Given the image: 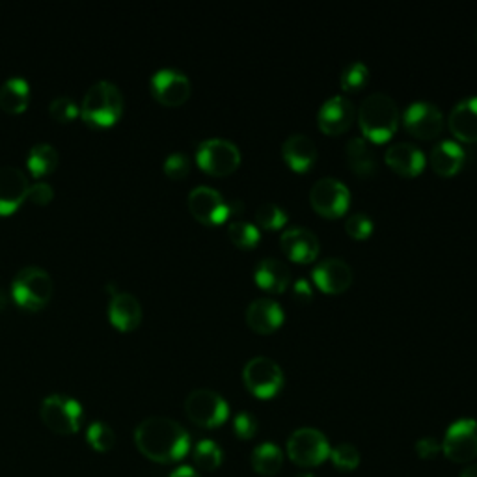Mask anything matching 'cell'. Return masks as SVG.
I'll use <instances>...</instances> for the list:
<instances>
[{
  "instance_id": "obj_1",
  "label": "cell",
  "mask_w": 477,
  "mask_h": 477,
  "mask_svg": "<svg viewBox=\"0 0 477 477\" xmlns=\"http://www.w3.org/2000/svg\"><path fill=\"white\" fill-rule=\"evenodd\" d=\"M135 444L146 459L159 464H170L187 457L191 437L176 420L151 416L137 425Z\"/></svg>"
},
{
  "instance_id": "obj_2",
  "label": "cell",
  "mask_w": 477,
  "mask_h": 477,
  "mask_svg": "<svg viewBox=\"0 0 477 477\" xmlns=\"http://www.w3.org/2000/svg\"><path fill=\"white\" fill-rule=\"evenodd\" d=\"M358 123L366 139L380 144L392 139L399 123L396 101L380 92L369 94L358 110Z\"/></svg>"
},
{
  "instance_id": "obj_3",
  "label": "cell",
  "mask_w": 477,
  "mask_h": 477,
  "mask_svg": "<svg viewBox=\"0 0 477 477\" xmlns=\"http://www.w3.org/2000/svg\"><path fill=\"white\" fill-rule=\"evenodd\" d=\"M123 112V94L110 80L92 84L80 103V118L98 129L114 125Z\"/></svg>"
},
{
  "instance_id": "obj_4",
  "label": "cell",
  "mask_w": 477,
  "mask_h": 477,
  "mask_svg": "<svg viewBox=\"0 0 477 477\" xmlns=\"http://www.w3.org/2000/svg\"><path fill=\"white\" fill-rule=\"evenodd\" d=\"M55 284L47 271L39 267L21 269L12 282V296L23 310L39 312L53 298Z\"/></svg>"
},
{
  "instance_id": "obj_5",
  "label": "cell",
  "mask_w": 477,
  "mask_h": 477,
  "mask_svg": "<svg viewBox=\"0 0 477 477\" xmlns=\"http://www.w3.org/2000/svg\"><path fill=\"white\" fill-rule=\"evenodd\" d=\"M39 416L43 425L55 435L69 437L80 430L84 410L77 399L64 394H53L41 401Z\"/></svg>"
},
{
  "instance_id": "obj_6",
  "label": "cell",
  "mask_w": 477,
  "mask_h": 477,
  "mask_svg": "<svg viewBox=\"0 0 477 477\" xmlns=\"http://www.w3.org/2000/svg\"><path fill=\"white\" fill-rule=\"evenodd\" d=\"M330 444L321 430L312 427L296 429L287 441V457L302 468H314L330 457Z\"/></svg>"
},
{
  "instance_id": "obj_7",
  "label": "cell",
  "mask_w": 477,
  "mask_h": 477,
  "mask_svg": "<svg viewBox=\"0 0 477 477\" xmlns=\"http://www.w3.org/2000/svg\"><path fill=\"white\" fill-rule=\"evenodd\" d=\"M185 412L192 423L205 429H214L228 420L230 407L221 394L207 388H198L187 396Z\"/></svg>"
},
{
  "instance_id": "obj_8",
  "label": "cell",
  "mask_w": 477,
  "mask_h": 477,
  "mask_svg": "<svg viewBox=\"0 0 477 477\" xmlns=\"http://www.w3.org/2000/svg\"><path fill=\"white\" fill-rule=\"evenodd\" d=\"M243 380L250 394L259 399H271L284 386V371L275 360L255 357L244 366Z\"/></svg>"
},
{
  "instance_id": "obj_9",
  "label": "cell",
  "mask_w": 477,
  "mask_h": 477,
  "mask_svg": "<svg viewBox=\"0 0 477 477\" xmlns=\"http://www.w3.org/2000/svg\"><path fill=\"white\" fill-rule=\"evenodd\" d=\"M198 166L211 176H230L241 164L239 148L226 139H207L196 151Z\"/></svg>"
},
{
  "instance_id": "obj_10",
  "label": "cell",
  "mask_w": 477,
  "mask_h": 477,
  "mask_svg": "<svg viewBox=\"0 0 477 477\" xmlns=\"http://www.w3.org/2000/svg\"><path fill=\"white\" fill-rule=\"evenodd\" d=\"M442 451L457 464L473 461L477 457V421L462 418L451 423L442 442Z\"/></svg>"
},
{
  "instance_id": "obj_11",
  "label": "cell",
  "mask_w": 477,
  "mask_h": 477,
  "mask_svg": "<svg viewBox=\"0 0 477 477\" xmlns=\"http://www.w3.org/2000/svg\"><path fill=\"white\" fill-rule=\"evenodd\" d=\"M310 203L319 214L327 216V219H337V216L345 214V211L349 209L351 192L339 180L323 178L314 183L310 191Z\"/></svg>"
},
{
  "instance_id": "obj_12",
  "label": "cell",
  "mask_w": 477,
  "mask_h": 477,
  "mask_svg": "<svg viewBox=\"0 0 477 477\" xmlns=\"http://www.w3.org/2000/svg\"><path fill=\"white\" fill-rule=\"evenodd\" d=\"M187 203H189V211L192 213L194 219L207 226L223 224L232 214L230 205L224 202L221 192L207 185H200V187L192 189Z\"/></svg>"
},
{
  "instance_id": "obj_13",
  "label": "cell",
  "mask_w": 477,
  "mask_h": 477,
  "mask_svg": "<svg viewBox=\"0 0 477 477\" xmlns=\"http://www.w3.org/2000/svg\"><path fill=\"white\" fill-rule=\"evenodd\" d=\"M405 129L421 140L437 139L444 129V116L437 105L429 101H416L403 112Z\"/></svg>"
},
{
  "instance_id": "obj_14",
  "label": "cell",
  "mask_w": 477,
  "mask_h": 477,
  "mask_svg": "<svg viewBox=\"0 0 477 477\" xmlns=\"http://www.w3.org/2000/svg\"><path fill=\"white\" fill-rule=\"evenodd\" d=\"M150 88L153 98L166 107H180L191 98V80L178 69H159L150 80Z\"/></svg>"
},
{
  "instance_id": "obj_15",
  "label": "cell",
  "mask_w": 477,
  "mask_h": 477,
  "mask_svg": "<svg viewBox=\"0 0 477 477\" xmlns=\"http://www.w3.org/2000/svg\"><path fill=\"white\" fill-rule=\"evenodd\" d=\"M30 181L17 166H0V216L16 213L26 200Z\"/></svg>"
},
{
  "instance_id": "obj_16",
  "label": "cell",
  "mask_w": 477,
  "mask_h": 477,
  "mask_svg": "<svg viewBox=\"0 0 477 477\" xmlns=\"http://www.w3.org/2000/svg\"><path fill=\"white\" fill-rule=\"evenodd\" d=\"M353 119H355V105L345 96H334L327 99L317 112L319 129L325 135L330 137L345 133L347 129L351 127Z\"/></svg>"
},
{
  "instance_id": "obj_17",
  "label": "cell",
  "mask_w": 477,
  "mask_h": 477,
  "mask_svg": "<svg viewBox=\"0 0 477 477\" xmlns=\"http://www.w3.org/2000/svg\"><path fill=\"white\" fill-rule=\"evenodd\" d=\"M317 287L328 295L343 293L353 284V269L339 257H327L312 271Z\"/></svg>"
},
{
  "instance_id": "obj_18",
  "label": "cell",
  "mask_w": 477,
  "mask_h": 477,
  "mask_svg": "<svg viewBox=\"0 0 477 477\" xmlns=\"http://www.w3.org/2000/svg\"><path fill=\"white\" fill-rule=\"evenodd\" d=\"M280 246L296 264H310L319 255V239L308 228H287L280 237Z\"/></svg>"
},
{
  "instance_id": "obj_19",
  "label": "cell",
  "mask_w": 477,
  "mask_h": 477,
  "mask_svg": "<svg viewBox=\"0 0 477 477\" xmlns=\"http://www.w3.org/2000/svg\"><path fill=\"white\" fill-rule=\"evenodd\" d=\"M109 317L110 323L121 332L137 330L142 323V306L139 298L127 291H118L110 296Z\"/></svg>"
},
{
  "instance_id": "obj_20",
  "label": "cell",
  "mask_w": 477,
  "mask_h": 477,
  "mask_svg": "<svg viewBox=\"0 0 477 477\" xmlns=\"http://www.w3.org/2000/svg\"><path fill=\"white\" fill-rule=\"evenodd\" d=\"M246 323L254 332L271 334L284 323V310L273 298H255L246 308Z\"/></svg>"
},
{
  "instance_id": "obj_21",
  "label": "cell",
  "mask_w": 477,
  "mask_h": 477,
  "mask_svg": "<svg viewBox=\"0 0 477 477\" xmlns=\"http://www.w3.org/2000/svg\"><path fill=\"white\" fill-rule=\"evenodd\" d=\"M386 164L403 178H416L425 166V157L421 150L409 142L392 144L384 153Z\"/></svg>"
},
{
  "instance_id": "obj_22",
  "label": "cell",
  "mask_w": 477,
  "mask_h": 477,
  "mask_svg": "<svg viewBox=\"0 0 477 477\" xmlns=\"http://www.w3.org/2000/svg\"><path fill=\"white\" fill-rule=\"evenodd\" d=\"M448 125L457 140L468 144L477 142V96L459 101L450 112Z\"/></svg>"
},
{
  "instance_id": "obj_23",
  "label": "cell",
  "mask_w": 477,
  "mask_h": 477,
  "mask_svg": "<svg viewBox=\"0 0 477 477\" xmlns=\"http://www.w3.org/2000/svg\"><path fill=\"white\" fill-rule=\"evenodd\" d=\"M282 155L287 166L295 171H308L317 161V148L306 135H291L282 146Z\"/></svg>"
},
{
  "instance_id": "obj_24",
  "label": "cell",
  "mask_w": 477,
  "mask_h": 477,
  "mask_svg": "<svg viewBox=\"0 0 477 477\" xmlns=\"http://www.w3.org/2000/svg\"><path fill=\"white\" fill-rule=\"evenodd\" d=\"M255 284L269 293H284L291 284V271L276 257H265L255 265Z\"/></svg>"
},
{
  "instance_id": "obj_25",
  "label": "cell",
  "mask_w": 477,
  "mask_h": 477,
  "mask_svg": "<svg viewBox=\"0 0 477 477\" xmlns=\"http://www.w3.org/2000/svg\"><path fill=\"white\" fill-rule=\"evenodd\" d=\"M464 159H466L464 150L453 140H442L441 144L432 148V151L429 155L432 170H435L442 178L455 176V173L462 168Z\"/></svg>"
},
{
  "instance_id": "obj_26",
  "label": "cell",
  "mask_w": 477,
  "mask_h": 477,
  "mask_svg": "<svg viewBox=\"0 0 477 477\" xmlns=\"http://www.w3.org/2000/svg\"><path fill=\"white\" fill-rule=\"evenodd\" d=\"M30 101V84L23 77H12L0 86V109L8 114H21Z\"/></svg>"
},
{
  "instance_id": "obj_27",
  "label": "cell",
  "mask_w": 477,
  "mask_h": 477,
  "mask_svg": "<svg viewBox=\"0 0 477 477\" xmlns=\"http://www.w3.org/2000/svg\"><path fill=\"white\" fill-rule=\"evenodd\" d=\"M347 162H349V168L358 178H371L377 168L375 151L360 137H355L347 142Z\"/></svg>"
},
{
  "instance_id": "obj_28",
  "label": "cell",
  "mask_w": 477,
  "mask_h": 477,
  "mask_svg": "<svg viewBox=\"0 0 477 477\" xmlns=\"http://www.w3.org/2000/svg\"><path fill=\"white\" fill-rule=\"evenodd\" d=\"M252 468L255 473L259 475H276L282 466H284V453L278 446L265 442V444H259L254 451H252Z\"/></svg>"
},
{
  "instance_id": "obj_29",
  "label": "cell",
  "mask_w": 477,
  "mask_h": 477,
  "mask_svg": "<svg viewBox=\"0 0 477 477\" xmlns=\"http://www.w3.org/2000/svg\"><path fill=\"white\" fill-rule=\"evenodd\" d=\"M26 166L34 178H46L58 166V151L51 144H36L28 151Z\"/></svg>"
},
{
  "instance_id": "obj_30",
  "label": "cell",
  "mask_w": 477,
  "mask_h": 477,
  "mask_svg": "<svg viewBox=\"0 0 477 477\" xmlns=\"http://www.w3.org/2000/svg\"><path fill=\"white\" fill-rule=\"evenodd\" d=\"M86 442L98 453H109L116 446V432L105 421H92L86 429Z\"/></svg>"
},
{
  "instance_id": "obj_31",
  "label": "cell",
  "mask_w": 477,
  "mask_h": 477,
  "mask_svg": "<svg viewBox=\"0 0 477 477\" xmlns=\"http://www.w3.org/2000/svg\"><path fill=\"white\" fill-rule=\"evenodd\" d=\"M194 464L203 470V472H214L216 468H219L223 464V450L221 446L205 439V441H200L194 448Z\"/></svg>"
},
{
  "instance_id": "obj_32",
  "label": "cell",
  "mask_w": 477,
  "mask_h": 477,
  "mask_svg": "<svg viewBox=\"0 0 477 477\" xmlns=\"http://www.w3.org/2000/svg\"><path fill=\"white\" fill-rule=\"evenodd\" d=\"M368 78H369L368 66L364 62H351L341 71L339 84L345 92H360L368 84Z\"/></svg>"
},
{
  "instance_id": "obj_33",
  "label": "cell",
  "mask_w": 477,
  "mask_h": 477,
  "mask_svg": "<svg viewBox=\"0 0 477 477\" xmlns=\"http://www.w3.org/2000/svg\"><path fill=\"white\" fill-rule=\"evenodd\" d=\"M228 235L232 243L243 250L254 248L259 243V228L252 223H243L235 221L228 226Z\"/></svg>"
},
{
  "instance_id": "obj_34",
  "label": "cell",
  "mask_w": 477,
  "mask_h": 477,
  "mask_svg": "<svg viewBox=\"0 0 477 477\" xmlns=\"http://www.w3.org/2000/svg\"><path fill=\"white\" fill-rule=\"evenodd\" d=\"M255 223L264 230H280L287 223V213L276 203H264L255 211Z\"/></svg>"
},
{
  "instance_id": "obj_35",
  "label": "cell",
  "mask_w": 477,
  "mask_h": 477,
  "mask_svg": "<svg viewBox=\"0 0 477 477\" xmlns=\"http://www.w3.org/2000/svg\"><path fill=\"white\" fill-rule=\"evenodd\" d=\"M330 459L341 472H353L360 466V451L351 444H339L330 451Z\"/></svg>"
},
{
  "instance_id": "obj_36",
  "label": "cell",
  "mask_w": 477,
  "mask_h": 477,
  "mask_svg": "<svg viewBox=\"0 0 477 477\" xmlns=\"http://www.w3.org/2000/svg\"><path fill=\"white\" fill-rule=\"evenodd\" d=\"M49 114L53 119H57L60 123H69L77 116H80V105H77L69 96H60L51 101Z\"/></svg>"
},
{
  "instance_id": "obj_37",
  "label": "cell",
  "mask_w": 477,
  "mask_h": 477,
  "mask_svg": "<svg viewBox=\"0 0 477 477\" xmlns=\"http://www.w3.org/2000/svg\"><path fill=\"white\" fill-rule=\"evenodd\" d=\"M345 230L353 239L366 241L373 232V223L366 213H353L345 223Z\"/></svg>"
},
{
  "instance_id": "obj_38",
  "label": "cell",
  "mask_w": 477,
  "mask_h": 477,
  "mask_svg": "<svg viewBox=\"0 0 477 477\" xmlns=\"http://www.w3.org/2000/svg\"><path fill=\"white\" fill-rule=\"evenodd\" d=\"M191 171V162L189 157L183 153H171L164 161V173L170 180H183L187 173Z\"/></svg>"
},
{
  "instance_id": "obj_39",
  "label": "cell",
  "mask_w": 477,
  "mask_h": 477,
  "mask_svg": "<svg viewBox=\"0 0 477 477\" xmlns=\"http://www.w3.org/2000/svg\"><path fill=\"white\" fill-rule=\"evenodd\" d=\"M233 429L239 439L250 441L255 437V432H257V420L250 412H239L233 420Z\"/></svg>"
},
{
  "instance_id": "obj_40",
  "label": "cell",
  "mask_w": 477,
  "mask_h": 477,
  "mask_svg": "<svg viewBox=\"0 0 477 477\" xmlns=\"http://www.w3.org/2000/svg\"><path fill=\"white\" fill-rule=\"evenodd\" d=\"M55 198V191L47 181H37L34 185H30L26 200L34 205H47L51 203V200Z\"/></svg>"
},
{
  "instance_id": "obj_41",
  "label": "cell",
  "mask_w": 477,
  "mask_h": 477,
  "mask_svg": "<svg viewBox=\"0 0 477 477\" xmlns=\"http://www.w3.org/2000/svg\"><path fill=\"white\" fill-rule=\"evenodd\" d=\"M441 450H442V444L435 437H423L416 442V455L425 461L435 459L441 453Z\"/></svg>"
},
{
  "instance_id": "obj_42",
  "label": "cell",
  "mask_w": 477,
  "mask_h": 477,
  "mask_svg": "<svg viewBox=\"0 0 477 477\" xmlns=\"http://www.w3.org/2000/svg\"><path fill=\"white\" fill-rule=\"evenodd\" d=\"M312 287H310V284H308V280H305V278H300V280H296L295 282V285H293V296L298 300V302H308L310 298H312Z\"/></svg>"
},
{
  "instance_id": "obj_43",
  "label": "cell",
  "mask_w": 477,
  "mask_h": 477,
  "mask_svg": "<svg viewBox=\"0 0 477 477\" xmlns=\"http://www.w3.org/2000/svg\"><path fill=\"white\" fill-rule=\"evenodd\" d=\"M170 477H202V475L191 466H180L170 473Z\"/></svg>"
},
{
  "instance_id": "obj_44",
  "label": "cell",
  "mask_w": 477,
  "mask_h": 477,
  "mask_svg": "<svg viewBox=\"0 0 477 477\" xmlns=\"http://www.w3.org/2000/svg\"><path fill=\"white\" fill-rule=\"evenodd\" d=\"M461 477H477V464H470L461 472Z\"/></svg>"
},
{
  "instance_id": "obj_45",
  "label": "cell",
  "mask_w": 477,
  "mask_h": 477,
  "mask_svg": "<svg viewBox=\"0 0 477 477\" xmlns=\"http://www.w3.org/2000/svg\"><path fill=\"white\" fill-rule=\"evenodd\" d=\"M8 306V295L0 289V312H5Z\"/></svg>"
},
{
  "instance_id": "obj_46",
  "label": "cell",
  "mask_w": 477,
  "mask_h": 477,
  "mask_svg": "<svg viewBox=\"0 0 477 477\" xmlns=\"http://www.w3.org/2000/svg\"><path fill=\"white\" fill-rule=\"evenodd\" d=\"M298 477H314L312 473H302V475H298Z\"/></svg>"
}]
</instances>
